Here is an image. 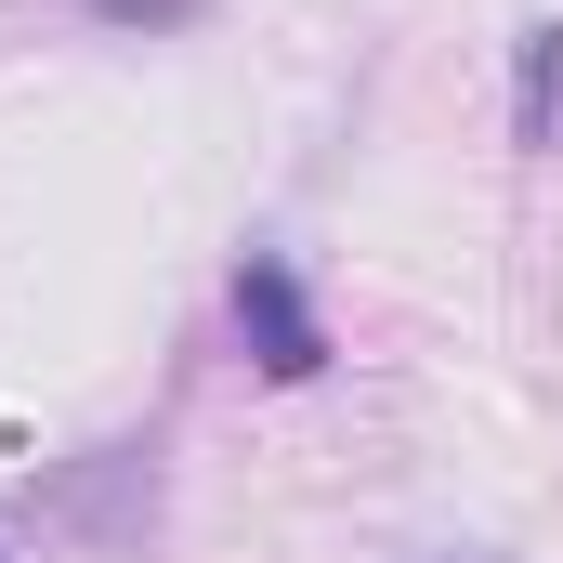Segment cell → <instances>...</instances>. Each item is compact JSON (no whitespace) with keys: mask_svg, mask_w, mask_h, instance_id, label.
<instances>
[{"mask_svg":"<svg viewBox=\"0 0 563 563\" xmlns=\"http://www.w3.org/2000/svg\"><path fill=\"white\" fill-rule=\"evenodd\" d=\"M511 132L525 144L563 132V26H525V106H511Z\"/></svg>","mask_w":563,"mask_h":563,"instance_id":"obj_2","label":"cell"},{"mask_svg":"<svg viewBox=\"0 0 563 563\" xmlns=\"http://www.w3.org/2000/svg\"><path fill=\"white\" fill-rule=\"evenodd\" d=\"M472 563H485V551H472Z\"/></svg>","mask_w":563,"mask_h":563,"instance_id":"obj_4","label":"cell"},{"mask_svg":"<svg viewBox=\"0 0 563 563\" xmlns=\"http://www.w3.org/2000/svg\"><path fill=\"white\" fill-rule=\"evenodd\" d=\"M92 13H119V26H184V13H210V0H92Z\"/></svg>","mask_w":563,"mask_h":563,"instance_id":"obj_3","label":"cell"},{"mask_svg":"<svg viewBox=\"0 0 563 563\" xmlns=\"http://www.w3.org/2000/svg\"><path fill=\"white\" fill-rule=\"evenodd\" d=\"M236 341L263 354V380H314V367H328V314H314V288L288 276L276 250L236 263Z\"/></svg>","mask_w":563,"mask_h":563,"instance_id":"obj_1","label":"cell"}]
</instances>
